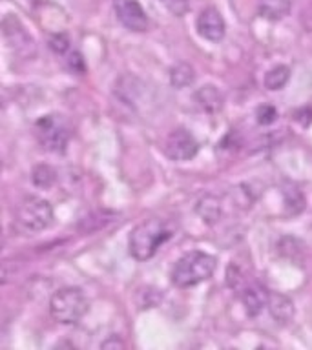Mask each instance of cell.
I'll return each mask as SVG.
<instances>
[{
  "instance_id": "obj_14",
  "label": "cell",
  "mask_w": 312,
  "mask_h": 350,
  "mask_svg": "<svg viewBox=\"0 0 312 350\" xmlns=\"http://www.w3.org/2000/svg\"><path fill=\"white\" fill-rule=\"evenodd\" d=\"M196 212L207 224H216L221 217V202L216 196H205L197 202Z\"/></svg>"
},
{
  "instance_id": "obj_22",
  "label": "cell",
  "mask_w": 312,
  "mask_h": 350,
  "mask_svg": "<svg viewBox=\"0 0 312 350\" xmlns=\"http://www.w3.org/2000/svg\"><path fill=\"white\" fill-rule=\"evenodd\" d=\"M68 66H70V70L75 71V73H84V70H86L82 55L77 53V51H73V53L68 55Z\"/></svg>"
},
{
  "instance_id": "obj_1",
  "label": "cell",
  "mask_w": 312,
  "mask_h": 350,
  "mask_svg": "<svg viewBox=\"0 0 312 350\" xmlns=\"http://www.w3.org/2000/svg\"><path fill=\"white\" fill-rule=\"evenodd\" d=\"M216 267H218L216 257L207 252H188L175 262L170 279L177 288H190V286H196V284L212 278Z\"/></svg>"
},
{
  "instance_id": "obj_23",
  "label": "cell",
  "mask_w": 312,
  "mask_h": 350,
  "mask_svg": "<svg viewBox=\"0 0 312 350\" xmlns=\"http://www.w3.org/2000/svg\"><path fill=\"white\" fill-rule=\"evenodd\" d=\"M294 119L303 126H309L312 122V108H301L294 113Z\"/></svg>"
},
{
  "instance_id": "obj_21",
  "label": "cell",
  "mask_w": 312,
  "mask_h": 350,
  "mask_svg": "<svg viewBox=\"0 0 312 350\" xmlns=\"http://www.w3.org/2000/svg\"><path fill=\"white\" fill-rule=\"evenodd\" d=\"M164 8L175 16H183L190 10V0H161Z\"/></svg>"
},
{
  "instance_id": "obj_12",
  "label": "cell",
  "mask_w": 312,
  "mask_h": 350,
  "mask_svg": "<svg viewBox=\"0 0 312 350\" xmlns=\"http://www.w3.org/2000/svg\"><path fill=\"white\" fill-rule=\"evenodd\" d=\"M194 97H196V103L201 106V109H205L208 113H216V111L223 108V95L212 84L199 88Z\"/></svg>"
},
{
  "instance_id": "obj_2",
  "label": "cell",
  "mask_w": 312,
  "mask_h": 350,
  "mask_svg": "<svg viewBox=\"0 0 312 350\" xmlns=\"http://www.w3.org/2000/svg\"><path fill=\"white\" fill-rule=\"evenodd\" d=\"M172 237V232L161 219H146L131 230L128 237L130 256L137 261H148L155 256L159 246L164 245Z\"/></svg>"
},
{
  "instance_id": "obj_10",
  "label": "cell",
  "mask_w": 312,
  "mask_h": 350,
  "mask_svg": "<svg viewBox=\"0 0 312 350\" xmlns=\"http://www.w3.org/2000/svg\"><path fill=\"white\" fill-rule=\"evenodd\" d=\"M268 297H270V292H268L265 286L261 284H248L241 292V301H243V306H245V312L248 316L256 317L263 312V308L268 305Z\"/></svg>"
},
{
  "instance_id": "obj_4",
  "label": "cell",
  "mask_w": 312,
  "mask_h": 350,
  "mask_svg": "<svg viewBox=\"0 0 312 350\" xmlns=\"http://www.w3.org/2000/svg\"><path fill=\"white\" fill-rule=\"evenodd\" d=\"M90 303L86 295L77 286H68L55 292L49 301V314L62 325H75L86 316Z\"/></svg>"
},
{
  "instance_id": "obj_19",
  "label": "cell",
  "mask_w": 312,
  "mask_h": 350,
  "mask_svg": "<svg viewBox=\"0 0 312 350\" xmlns=\"http://www.w3.org/2000/svg\"><path fill=\"white\" fill-rule=\"evenodd\" d=\"M256 119H257V124L261 126H268L276 122L278 119V109L270 106V104H263L259 108L256 109Z\"/></svg>"
},
{
  "instance_id": "obj_3",
  "label": "cell",
  "mask_w": 312,
  "mask_h": 350,
  "mask_svg": "<svg viewBox=\"0 0 312 350\" xmlns=\"http://www.w3.org/2000/svg\"><path fill=\"white\" fill-rule=\"evenodd\" d=\"M15 228L24 235L44 232L53 223V208L49 201L38 196H26L18 201L13 215Z\"/></svg>"
},
{
  "instance_id": "obj_18",
  "label": "cell",
  "mask_w": 312,
  "mask_h": 350,
  "mask_svg": "<svg viewBox=\"0 0 312 350\" xmlns=\"http://www.w3.org/2000/svg\"><path fill=\"white\" fill-rule=\"evenodd\" d=\"M283 199H285V208H287V213L290 215H296L300 213L305 206V197L301 193L296 186H289L283 190Z\"/></svg>"
},
{
  "instance_id": "obj_24",
  "label": "cell",
  "mask_w": 312,
  "mask_h": 350,
  "mask_svg": "<svg viewBox=\"0 0 312 350\" xmlns=\"http://www.w3.org/2000/svg\"><path fill=\"white\" fill-rule=\"evenodd\" d=\"M109 347H119V349H125V343H122L117 336H112V338L106 339V341L103 343V349H109Z\"/></svg>"
},
{
  "instance_id": "obj_16",
  "label": "cell",
  "mask_w": 312,
  "mask_h": 350,
  "mask_svg": "<svg viewBox=\"0 0 312 350\" xmlns=\"http://www.w3.org/2000/svg\"><path fill=\"white\" fill-rule=\"evenodd\" d=\"M196 81V71L192 68L190 64H186V62H179V64H175L172 70H170V82H172V86L174 88H186L194 84Z\"/></svg>"
},
{
  "instance_id": "obj_9",
  "label": "cell",
  "mask_w": 312,
  "mask_h": 350,
  "mask_svg": "<svg viewBox=\"0 0 312 350\" xmlns=\"http://www.w3.org/2000/svg\"><path fill=\"white\" fill-rule=\"evenodd\" d=\"M196 27L197 33L203 38L210 40V42H219L224 37V33H226V24H224L223 15L216 8H212V5L205 8L199 13L196 21Z\"/></svg>"
},
{
  "instance_id": "obj_7",
  "label": "cell",
  "mask_w": 312,
  "mask_h": 350,
  "mask_svg": "<svg viewBox=\"0 0 312 350\" xmlns=\"http://www.w3.org/2000/svg\"><path fill=\"white\" fill-rule=\"evenodd\" d=\"M114 11L120 24L130 31L142 33L150 26L146 11L142 10L139 0H114Z\"/></svg>"
},
{
  "instance_id": "obj_6",
  "label": "cell",
  "mask_w": 312,
  "mask_h": 350,
  "mask_svg": "<svg viewBox=\"0 0 312 350\" xmlns=\"http://www.w3.org/2000/svg\"><path fill=\"white\" fill-rule=\"evenodd\" d=\"M164 155L170 161L175 163H185L190 161L199 152V144H197L196 137L192 135L190 131L185 128H175L168 133L166 141H164Z\"/></svg>"
},
{
  "instance_id": "obj_15",
  "label": "cell",
  "mask_w": 312,
  "mask_h": 350,
  "mask_svg": "<svg viewBox=\"0 0 312 350\" xmlns=\"http://www.w3.org/2000/svg\"><path fill=\"white\" fill-rule=\"evenodd\" d=\"M290 79V68L285 64H278L270 68V70L265 73V88L270 90V92H278V90H283L287 86V82Z\"/></svg>"
},
{
  "instance_id": "obj_5",
  "label": "cell",
  "mask_w": 312,
  "mask_h": 350,
  "mask_svg": "<svg viewBox=\"0 0 312 350\" xmlns=\"http://www.w3.org/2000/svg\"><path fill=\"white\" fill-rule=\"evenodd\" d=\"M35 133L44 150L53 153H62L70 141V131L68 126L59 115H46L37 120Z\"/></svg>"
},
{
  "instance_id": "obj_8",
  "label": "cell",
  "mask_w": 312,
  "mask_h": 350,
  "mask_svg": "<svg viewBox=\"0 0 312 350\" xmlns=\"http://www.w3.org/2000/svg\"><path fill=\"white\" fill-rule=\"evenodd\" d=\"M4 35L8 38V42L15 48L18 55H24V57H33L35 55L33 38L29 37V33L24 29V26L15 15H8L4 18Z\"/></svg>"
},
{
  "instance_id": "obj_17",
  "label": "cell",
  "mask_w": 312,
  "mask_h": 350,
  "mask_svg": "<svg viewBox=\"0 0 312 350\" xmlns=\"http://www.w3.org/2000/svg\"><path fill=\"white\" fill-rule=\"evenodd\" d=\"M31 180L33 185L38 186V188L48 190V188H51L57 183V172L49 164H38V166L33 168Z\"/></svg>"
},
{
  "instance_id": "obj_13",
  "label": "cell",
  "mask_w": 312,
  "mask_h": 350,
  "mask_svg": "<svg viewBox=\"0 0 312 350\" xmlns=\"http://www.w3.org/2000/svg\"><path fill=\"white\" fill-rule=\"evenodd\" d=\"M292 10V2L290 0H259V15L267 21L278 22L289 15Z\"/></svg>"
},
{
  "instance_id": "obj_11",
  "label": "cell",
  "mask_w": 312,
  "mask_h": 350,
  "mask_svg": "<svg viewBox=\"0 0 312 350\" xmlns=\"http://www.w3.org/2000/svg\"><path fill=\"white\" fill-rule=\"evenodd\" d=\"M267 308L270 312V316L281 325H287L294 317V303L283 294H270Z\"/></svg>"
},
{
  "instance_id": "obj_20",
  "label": "cell",
  "mask_w": 312,
  "mask_h": 350,
  "mask_svg": "<svg viewBox=\"0 0 312 350\" xmlns=\"http://www.w3.org/2000/svg\"><path fill=\"white\" fill-rule=\"evenodd\" d=\"M48 46L51 48V51H55L57 55H64L66 51L70 49V38L66 37L64 33H55V35L49 37Z\"/></svg>"
}]
</instances>
